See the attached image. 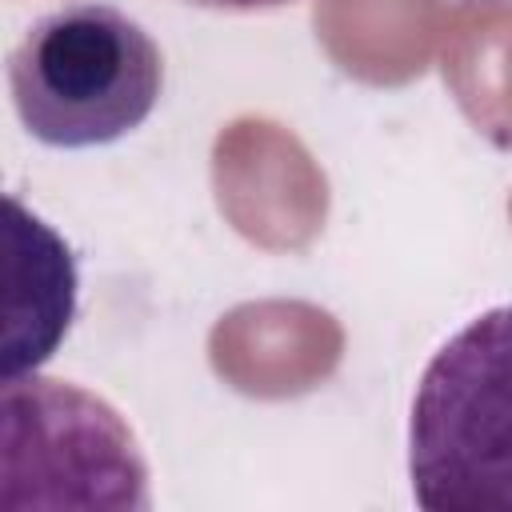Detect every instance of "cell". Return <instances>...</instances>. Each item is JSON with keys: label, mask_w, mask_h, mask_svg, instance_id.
<instances>
[{"label": "cell", "mask_w": 512, "mask_h": 512, "mask_svg": "<svg viewBox=\"0 0 512 512\" xmlns=\"http://www.w3.org/2000/svg\"><path fill=\"white\" fill-rule=\"evenodd\" d=\"M12 108L48 148H100L140 128L164 88L156 40L120 8L76 0L40 16L8 56Z\"/></svg>", "instance_id": "1"}, {"label": "cell", "mask_w": 512, "mask_h": 512, "mask_svg": "<svg viewBox=\"0 0 512 512\" xmlns=\"http://www.w3.org/2000/svg\"><path fill=\"white\" fill-rule=\"evenodd\" d=\"M408 476L428 512H512V304L480 312L428 360Z\"/></svg>", "instance_id": "2"}, {"label": "cell", "mask_w": 512, "mask_h": 512, "mask_svg": "<svg viewBox=\"0 0 512 512\" xmlns=\"http://www.w3.org/2000/svg\"><path fill=\"white\" fill-rule=\"evenodd\" d=\"M192 8H212V12H272V8H288L296 0H184Z\"/></svg>", "instance_id": "3"}]
</instances>
